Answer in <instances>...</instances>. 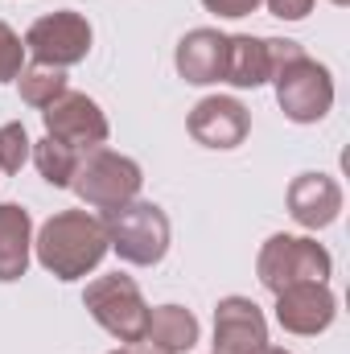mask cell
Wrapping results in <instances>:
<instances>
[{
  "mask_svg": "<svg viewBox=\"0 0 350 354\" xmlns=\"http://www.w3.org/2000/svg\"><path fill=\"white\" fill-rule=\"evenodd\" d=\"M206 4V12H214V17H248V12H256L264 0H202Z\"/></svg>",
  "mask_w": 350,
  "mask_h": 354,
  "instance_id": "22",
  "label": "cell"
},
{
  "mask_svg": "<svg viewBox=\"0 0 350 354\" xmlns=\"http://www.w3.org/2000/svg\"><path fill=\"white\" fill-rule=\"evenodd\" d=\"M111 354H161V351H153L149 342H132V346H120V351H111Z\"/></svg>",
  "mask_w": 350,
  "mask_h": 354,
  "instance_id": "23",
  "label": "cell"
},
{
  "mask_svg": "<svg viewBox=\"0 0 350 354\" xmlns=\"http://www.w3.org/2000/svg\"><path fill=\"white\" fill-rule=\"evenodd\" d=\"M177 75L194 87H210V83H223V66H227V33L219 29H190L181 41H177L174 54Z\"/></svg>",
  "mask_w": 350,
  "mask_h": 354,
  "instance_id": "13",
  "label": "cell"
},
{
  "mask_svg": "<svg viewBox=\"0 0 350 354\" xmlns=\"http://www.w3.org/2000/svg\"><path fill=\"white\" fill-rule=\"evenodd\" d=\"M33 140L25 132V124H0V174H21V165L29 161Z\"/></svg>",
  "mask_w": 350,
  "mask_h": 354,
  "instance_id": "19",
  "label": "cell"
},
{
  "mask_svg": "<svg viewBox=\"0 0 350 354\" xmlns=\"http://www.w3.org/2000/svg\"><path fill=\"white\" fill-rule=\"evenodd\" d=\"M83 305L87 313L124 346L140 342L145 338V322H149V305L140 297V284L124 272H107V276H95L83 292Z\"/></svg>",
  "mask_w": 350,
  "mask_h": 354,
  "instance_id": "6",
  "label": "cell"
},
{
  "mask_svg": "<svg viewBox=\"0 0 350 354\" xmlns=\"http://www.w3.org/2000/svg\"><path fill=\"white\" fill-rule=\"evenodd\" d=\"M37 264L58 280H79L103 264L107 248V231L103 218H95L87 210H58L54 218L42 223L37 239H33Z\"/></svg>",
  "mask_w": 350,
  "mask_h": 354,
  "instance_id": "2",
  "label": "cell"
},
{
  "mask_svg": "<svg viewBox=\"0 0 350 354\" xmlns=\"http://www.w3.org/2000/svg\"><path fill=\"white\" fill-rule=\"evenodd\" d=\"M153 351L161 354H185L198 346V317L181 305H157L149 309V322H145V338Z\"/></svg>",
  "mask_w": 350,
  "mask_h": 354,
  "instance_id": "15",
  "label": "cell"
},
{
  "mask_svg": "<svg viewBox=\"0 0 350 354\" xmlns=\"http://www.w3.org/2000/svg\"><path fill=\"white\" fill-rule=\"evenodd\" d=\"M256 354H288V351H280V346H264V351H256Z\"/></svg>",
  "mask_w": 350,
  "mask_h": 354,
  "instance_id": "24",
  "label": "cell"
},
{
  "mask_svg": "<svg viewBox=\"0 0 350 354\" xmlns=\"http://www.w3.org/2000/svg\"><path fill=\"white\" fill-rule=\"evenodd\" d=\"M264 4H268V12L280 17V21H305V17L313 12V0H264Z\"/></svg>",
  "mask_w": 350,
  "mask_h": 354,
  "instance_id": "21",
  "label": "cell"
},
{
  "mask_svg": "<svg viewBox=\"0 0 350 354\" xmlns=\"http://www.w3.org/2000/svg\"><path fill=\"white\" fill-rule=\"evenodd\" d=\"M42 120H46V136L62 140V145L75 149V153L103 149L107 136H111V124H107L103 107H99L91 95H83V91H62V95L42 111Z\"/></svg>",
  "mask_w": 350,
  "mask_h": 354,
  "instance_id": "8",
  "label": "cell"
},
{
  "mask_svg": "<svg viewBox=\"0 0 350 354\" xmlns=\"http://www.w3.org/2000/svg\"><path fill=\"white\" fill-rule=\"evenodd\" d=\"M334 272V256L309 235H272L256 256V276L276 297L293 284H326Z\"/></svg>",
  "mask_w": 350,
  "mask_h": 354,
  "instance_id": "4",
  "label": "cell"
},
{
  "mask_svg": "<svg viewBox=\"0 0 350 354\" xmlns=\"http://www.w3.org/2000/svg\"><path fill=\"white\" fill-rule=\"evenodd\" d=\"M185 128L206 149H239L252 132V111L235 95H206L194 103Z\"/></svg>",
  "mask_w": 350,
  "mask_h": 354,
  "instance_id": "9",
  "label": "cell"
},
{
  "mask_svg": "<svg viewBox=\"0 0 350 354\" xmlns=\"http://www.w3.org/2000/svg\"><path fill=\"white\" fill-rule=\"evenodd\" d=\"M25 50L42 62V66H75L91 54V21L75 8H62V12H46L29 25L25 33Z\"/></svg>",
  "mask_w": 350,
  "mask_h": 354,
  "instance_id": "7",
  "label": "cell"
},
{
  "mask_svg": "<svg viewBox=\"0 0 350 354\" xmlns=\"http://www.w3.org/2000/svg\"><path fill=\"white\" fill-rule=\"evenodd\" d=\"M145 185V174L132 157L124 153H111V149H91L79 157L75 177H71V189L79 194V202L91 210H116V206H128Z\"/></svg>",
  "mask_w": 350,
  "mask_h": 354,
  "instance_id": "5",
  "label": "cell"
},
{
  "mask_svg": "<svg viewBox=\"0 0 350 354\" xmlns=\"http://www.w3.org/2000/svg\"><path fill=\"white\" fill-rule=\"evenodd\" d=\"M288 214L305 231H326L342 214V185L330 174H297L288 185Z\"/></svg>",
  "mask_w": 350,
  "mask_h": 354,
  "instance_id": "12",
  "label": "cell"
},
{
  "mask_svg": "<svg viewBox=\"0 0 350 354\" xmlns=\"http://www.w3.org/2000/svg\"><path fill=\"white\" fill-rule=\"evenodd\" d=\"M330 4H338V8H347V4H350V0H330Z\"/></svg>",
  "mask_w": 350,
  "mask_h": 354,
  "instance_id": "25",
  "label": "cell"
},
{
  "mask_svg": "<svg viewBox=\"0 0 350 354\" xmlns=\"http://www.w3.org/2000/svg\"><path fill=\"white\" fill-rule=\"evenodd\" d=\"M103 231H107V248L136 268H153L165 260L169 252V214L157 202H140L132 198L128 206H116L103 214Z\"/></svg>",
  "mask_w": 350,
  "mask_h": 354,
  "instance_id": "3",
  "label": "cell"
},
{
  "mask_svg": "<svg viewBox=\"0 0 350 354\" xmlns=\"http://www.w3.org/2000/svg\"><path fill=\"white\" fill-rule=\"evenodd\" d=\"M272 79L268 66V41L252 37V33H231L227 37V66H223V83L248 91V87H264Z\"/></svg>",
  "mask_w": 350,
  "mask_h": 354,
  "instance_id": "16",
  "label": "cell"
},
{
  "mask_svg": "<svg viewBox=\"0 0 350 354\" xmlns=\"http://www.w3.org/2000/svg\"><path fill=\"white\" fill-rule=\"evenodd\" d=\"M17 87H21V103H29V107H37V111H46L66 87V71H58V66H42V62H33V66H25L21 75H17Z\"/></svg>",
  "mask_w": 350,
  "mask_h": 354,
  "instance_id": "17",
  "label": "cell"
},
{
  "mask_svg": "<svg viewBox=\"0 0 350 354\" xmlns=\"http://www.w3.org/2000/svg\"><path fill=\"white\" fill-rule=\"evenodd\" d=\"M268 41V66H272V87L276 103L293 124H317L334 107V79L330 71L305 54V46L288 37H264Z\"/></svg>",
  "mask_w": 350,
  "mask_h": 354,
  "instance_id": "1",
  "label": "cell"
},
{
  "mask_svg": "<svg viewBox=\"0 0 350 354\" xmlns=\"http://www.w3.org/2000/svg\"><path fill=\"white\" fill-rule=\"evenodd\" d=\"M25 71V41L12 33V25L0 21V83H12Z\"/></svg>",
  "mask_w": 350,
  "mask_h": 354,
  "instance_id": "20",
  "label": "cell"
},
{
  "mask_svg": "<svg viewBox=\"0 0 350 354\" xmlns=\"http://www.w3.org/2000/svg\"><path fill=\"white\" fill-rule=\"evenodd\" d=\"M268 346V317L252 297H223L214 305V354H256Z\"/></svg>",
  "mask_w": 350,
  "mask_h": 354,
  "instance_id": "11",
  "label": "cell"
},
{
  "mask_svg": "<svg viewBox=\"0 0 350 354\" xmlns=\"http://www.w3.org/2000/svg\"><path fill=\"white\" fill-rule=\"evenodd\" d=\"M334 317H338V297L330 292V284H293L276 292V322L288 334L317 338L334 326Z\"/></svg>",
  "mask_w": 350,
  "mask_h": 354,
  "instance_id": "10",
  "label": "cell"
},
{
  "mask_svg": "<svg viewBox=\"0 0 350 354\" xmlns=\"http://www.w3.org/2000/svg\"><path fill=\"white\" fill-rule=\"evenodd\" d=\"M33 218L17 202H0V284H12L29 272Z\"/></svg>",
  "mask_w": 350,
  "mask_h": 354,
  "instance_id": "14",
  "label": "cell"
},
{
  "mask_svg": "<svg viewBox=\"0 0 350 354\" xmlns=\"http://www.w3.org/2000/svg\"><path fill=\"white\" fill-rule=\"evenodd\" d=\"M33 165H37V174L46 177L54 189H66L71 185V177H75V165H79V157L83 153H75V149H66L62 140H54V136H42L37 145H33Z\"/></svg>",
  "mask_w": 350,
  "mask_h": 354,
  "instance_id": "18",
  "label": "cell"
}]
</instances>
